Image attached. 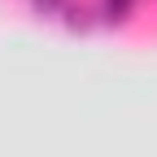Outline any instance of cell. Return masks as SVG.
Here are the masks:
<instances>
[{
	"label": "cell",
	"mask_w": 157,
	"mask_h": 157,
	"mask_svg": "<svg viewBox=\"0 0 157 157\" xmlns=\"http://www.w3.org/2000/svg\"><path fill=\"white\" fill-rule=\"evenodd\" d=\"M131 5H135V0H105V17H109V22H127Z\"/></svg>",
	"instance_id": "obj_1"
}]
</instances>
